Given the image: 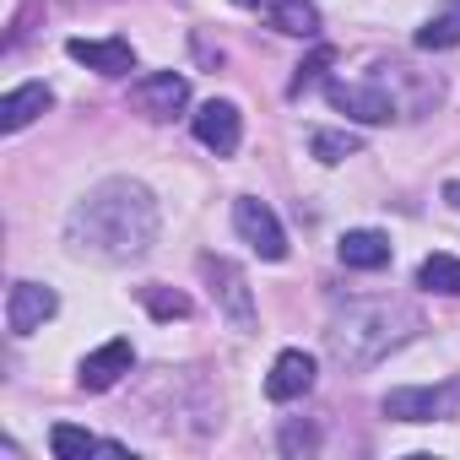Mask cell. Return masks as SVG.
<instances>
[{
	"mask_svg": "<svg viewBox=\"0 0 460 460\" xmlns=\"http://www.w3.org/2000/svg\"><path fill=\"white\" fill-rule=\"evenodd\" d=\"M422 331V314L401 298H363V304H347L331 331H325V352L341 363V368H374L385 363L395 347H406L411 336Z\"/></svg>",
	"mask_w": 460,
	"mask_h": 460,
	"instance_id": "obj_2",
	"label": "cell"
},
{
	"mask_svg": "<svg viewBox=\"0 0 460 460\" xmlns=\"http://www.w3.org/2000/svg\"><path fill=\"white\" fill-rule=\"evenodd\" d=\"M234 6H261V0H234Z\"/></svg>",
	"mask_w": 460,
	"mask_h": 460,
	"instance_id": "obj_24",
	"label": "cell"
},
{
	"mask_svg": "<svg viewBox=\"0 0 460 460\" xmlns=\"http://www.w3.org/2000/svg\"><path fill=\"white\" fill-rule=\"evenodd\" d=\"M200 277L211 282V298H217V314L234 325V331H255V298H250V282L234 261L222 255H200Z\"/></svg>",
	"mask_w": 460,
	"mask_h": 460,
	"instance_id": "obj_4",
	"label": "cell"
},
{
	"mask_svg": "<svg viewBox=\"0 0 460 460\" xmlns=\"http://www.w3.org/2000/svg\"><path fill=\"white\" fill-rule=\"evenodd\" d=\"M460 44V0H444V6L417 28V49L438 55V49H455Z\"/></svg>",
	"mask_w": 460,
	"mask_h": 460,
	"instance_id": "obj_15",
	"label": "cell"
},
{
	"mask_svg": "<svg viewBox=\"0 0 460 460\" xmlns=\"http://www.w3.org/2000/svg\"><path fill=\"white\" fill-rule=\"evenodd\" d=\"M320 449V433H314V422H288L282 428V455H314Z\"/></svg>",
	"mask_w": 460,
	"mask_h": 460,
	"instance_id": "obj_22",
	"label": "cell"
},
{
	"mask_svg": "<svg viewBox=\"0 0 460 460\" xmlns=\"http://www.w3.org/2000/svg\"><path fill=\"white\" fill-rule=\"evenodd\" d=\"M239 136H244V119H239V109L227 103V98L200 103V114H195V141H200L206 152H217V157L239 152Z\"/></svg>",
	"mask_w": 460,
	"mask_h": 460,
	"instance_id": "obj_10",
	"label": "cell"
},
{
	"mask_svg": "<svg viewBox=\"0 0 460 460\" xmlns=\"http://www.w3.org/2000/svg\"><path fill=\"white\" fill-rule=\"evenodd\" d=\"M417 282H422L428 293L460 298V261H455V255H428V261L417 266Z\"/></svg>",
	"mask_w": 460,
	"mask_h": 460,
	"instance_id": "obj_18",
	"label": "cell"
},
{
	"mask_svg": "<svg viewBox=\"0 0 460 460\" xmlns=\"http://www.w3.org/2000/svg\"><path fill=\"white\" fill-rule=\"evenodd\" d=\"M271 28L288 33V39H320L314 0H271Z\"/></svg>",
	"mask_w": 460,
	"mask_h": 460,
	"instance_id": "obj_16",
	"label": "cell"
},
{
	"mask_svg": "<svg viewBox=\"0 0 460 460\" xmlns=\"http://www.w3.org/2000/svg\"><path fill=\"white\" fill-rule=\"evenodd\" d=\"M309 152H314L320 163H347V157L363 152V136H358V130H314V136H309Z\"/></svg>",
	"mask_w": 460,
	"mask_h": 460,
	"instance_id": "obj_19",
	"label": "cell"
},
{
	"mask_svg": "<svg viewBox=\"0 0 460 460\" xmlns=\"http://www.w3.org/2000/svg\"><path fill=\"white\" fill-rule=\"evenodd\" d=\"M331 60H336V49H331V44H314V55H309V60L293 71V82H288V98H304V93H309V87H314V82L331 71Z\"/></svg>",
	"mask_w": 460,
	"mask_h": 460,
	"instance_id": "obj_20",
	"label": "cell"
},
{
	"mask_svg": "<svg viewBox=\"0 0 460 460\" xmlns=\"http://www.w3.org/2000/svg\"><path fill=\"white\" fill-rule=\"evenodd\" d=\"M55 309H60V298H55L49 282H12V293H6V331L12 336H33L44 320H55Z\"/></svg>",
	"mask_w": 460,
	"mask_h": 460,
	"instance_id": "obj_7",
	"label": "cell"
},
{
	"mask_svg": "<svg viewBox=\"0 0 460 460\" xmlns=\"http://www.w3.org/2000/svg\"><path fill=\"white\" fill-rule=\"evenodd\" d=\"M66 55H71L76 66L98 71V76H130V71H136V49H130V39H71Z\"/></svg>",
	"mask_w": 460,
	"mask_h": 460,
	"instance_id": "obj_11",
	"label": "cell"
},
{
	"mask_svg": "<svg viewBox=\"0 0 460 460\" xmlns=\"http://www.w3.org/2000/svg\"><path fill=\"white\" fill-rule=\"evenodd\" d=\"M157 195L141 184V179H103L93 184L71 217H66V244L71 255L82 261H98V266H125V261H141L152 244H157Z\"/></svg>",
	"mask_w": 460,
	"mask_h": 460,
	"instance_id": "obj_1",
	"label": "cell"
},
{
	"mask_svg": "<svg viewBox=\"0 0 460 460\" xmlns=\"http://www.w3.org/2000/svg\"><path fill=\"white\" fill-rule=\"evenodd\" d=\"M55 103V93L44 87V82H22V87H12L6 98H0V130H22V125H33L44 109Z\"/></svg>",
	"mask_w": 460,
	"mask_h": 460,
	"instance_id": "obj_14",
	"label": "cell"
},
{
	"mask_svg": "<svg viewBox=\"0 0 460 460\" xmlns=\"http://www.w3.org/2000/svg\"><path fill=\"white\" fill-rule=\"evenodd\" d=\"M325 98H331V109H341L352 125H385V119L401 114L395 98H390L379 82H331Z\"/></svg>",
	"mask_w": 460,
	"mask_h": 460,
	"instance_id": "obj_6",
	"label": "cell"
},
{
	"mask_svg": "<svg viewBox=\"0 0 460 460\" xmlns=\"http://www.w3.org/2000/svg\"><path fill=\"white\" fill-rule=\"evenodd\" d=\"M130 103L152 119H173L184 103H190V76L184 71H152L130 87Z\"/></svg>",
	"mask_w": 460,
	"mask_h": 460,
	"instance_id": "obj_8",
	"label": "cell"
},
{
	"mask_svg": "<svg viewBox=\"0 0 460 460\" xmlns=\"http://www.w3.org/2000/svg\"><path fill=\"white\" fill-rule=\"evenodd\" d=\"M234 227H239V239H244L261 261H288V234H282L277 211H271L261 195H239V200H234Z\"/></svg>",
	"mask_w": 460,
	"mask_h": 460,
	"instance_id": "obj_5",
	"label": "cell"
},
{
	"mask_svg": "<svg viewBox=\"0 0 460 460\" xmlns=\"http://www.w3.org/2000/svg\"><path fill=\"white\" fill-rule=\"evenodd\" d=\"M93 449H103V438H93L87 428H76V422H55L49 428V455L55 460H82Z\"/></svg>",
	"mask_w": 460,
	"mask_h": 460,
	"instance_id": "obj_17",
	"label": "cell"
},
{
	"mask_svg": "<svg viewBox=\"0 0 460 460\" xmlns=\"http://www.w3.org/2000/svg\"><path fill=\"white\" fill-rule=\"evenodd\" d=\"M309 390H314V358H309L304 347L277 352V363H271V374H266V395H271V401H298V395H309Z\"/></svg>",
	"mask_w": 460,
	"mask_h": 460,
	"instance_id": "obj_12",
	"label": "cell"
},
{
	"mask_svg": "<svg viewBox=\"0 0 460 460\" xmlns=\"http://www.w3.org/2000/svg\"><path fill=\"white\" fill-rule=\"evenodd\" d=\"M444 200H449V206L460 211V179H449V184H444Z\"/></svg>",
	"mask_w": 460,
	"mask_h": 460,
	"instance_id": "obj_23",
	"label": "cell"
},
{
	"mask_svg": "<svg viewBox=\"0 0 460 460\" xmlns=\"http://www.w3.org/2000/svg\"><path fill=\"white\" fill-rule=\"evenodd\" d=\"M141 304H146L157 320H184V314H190V298H184V293H173V288H157V282H152V288H141Z\"/></svg>",
	"mask_w": 460,
	"mask_h": 460,
	"instance_id": "obj_21",
	"label": "cell"
},
{
	"mask_svg": "<svg viewBox=\"0 0 460 460\" xmlns=\"http://www.w3.org/2000/svg\"><path fill=\"white\" fill-rule=\"evenodd\" d=\"M130 368H136V347H130L125 336H114V341H103L98 352H87V358H82V368H76V385L98 395V390H114V385H119Z\"/></svg>",
	"mask_w": 460,
	"mask_h": 460,
	"instance_id": "obj_9",
	"label": "cell"
},
{
	"mask_svg": "<svg viewBox=\"0 0 460 460\" xmlns=\"http://www.w3.org/2000/svg\"><path fill=\"white\" fill-rule=\"evenodd\" d=\"M336 255H341L347 271H385L395 250H390V239L379 234V227H352V234H341Z\"/></svg>",
	"mask_w": 460,
	"mask_h": 460,
	"instance_id": "obj_13",
	"label": "cell"
},
{
	"mask_svg": "<svg viewBox=\"0 0 460 460\" xmlns=\"http://www.w3.org/2000/svg\"><path fill=\"white\" fill-rule=\"evenodd\" d=\"M455 406H460L455 379H444V385H401V390H390L379 401V411L390 422H444V417H455Z\"/></svg>",
	"mask_w": 460,
	"mask_h": 460,
	"instance_id": "obj_3",
	"label": "cell"
}]
</instances>
